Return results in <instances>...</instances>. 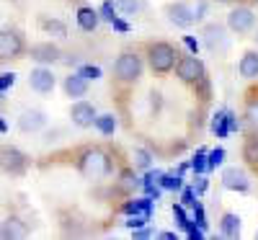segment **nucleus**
Segmentation results:
<instances>
[{
    "label": "nucleus",
    "mask_w": 258,
    "mask_h": 240,
    "mask_svg": "<svg viewBox=\"0 0 258 240\" xmlns=\"http://www.w3.org/2000/svg\"><path fill=\"white\" fill-rule=\"evenodd\" d=\"M0 98H3V93H0Z\"/></svg>",
    "instance_id": "obj_44"
},
{
    "label": "nucleus",
    "mask_w": 258,
    "mask_h": 240,
    "mask_svg": "<svg viewBox=\"0 0 258 240\" xmlns=\"http://www.w3.org/2000/svg\"><path fill=\"white\" fill-rule=\"evenodd\" d=\"M78 26L83 31H96V26H98V11H93L88 6H80L78 8Z\"/></svg>",
    "instance_id": "obj_15"
},
{
    "label": "nucleus",
    "mask_w": 258,
    "mask_h": 240,
    "mask_svg": "<svg viewBox=\"0 0 258 240\" xmlns=\"http://www.w3.org/2000/svg\"><path fill=\"white\" fill-rule=\"evenodd\" d=\"M111 26H114V29H116V31H129V24H124V21H121V18H119V16H116V18H114V21H111Z\"/></svg>",
    "instance_id": "obj_40"
},
{
    "label": "nucleus",
    "mask_w": 258,
    "mask_h": 240,
    "mask_svg": "<svg viewBox=\"0 0 258 240\" xmlns=\"http://www.w3.org/2000/svg\"><path fill=\"white\" fill-rule=\"evenodd\" d=\"M165 13H168L170 24H176L178 29H188L197 21V16H194V11L186 3H170V6H165Z\"/></svg>",
    "instance_id": "obj_7"
},
{
    "label": "nucleus",
    "mask_w": 258,
    "mask_h": 240,
    "mask_svg": "<svg viewBox=\"0 0 258 240\" xmlns=\"http://www.w3.org/2000/svg\"><path fill=\"white\" fill-rule=\"evenodd\" d=\"M194 191H197V196L207 191V178H204V176H199V178H197V184H194Z\"/></svg>",
    "instance_id": "obj_38"
},
{
    "label": "nucleus",
    "mask_w": 258,
    "mask_h": 240,
    "mask_svg": "<svg viewBox=\"0 0 258 240\" xmlns=\"http://www.w3.org/2000/svg\"><path fill=\"white\" fill-rule=\"evenodd\" d=\"M24 235H26V227L18 217H8L3 227H0V237H24Z\"/></svg>",
    "instance_id": "obj_19"
},
{
    "label": "nucleus",
    "mask_w": 258,
    "mask_h": 240,
    "mask_svg": "<svg viewBox=\"0 0 258 240\" xmlns=\"http://www.w3.org/2000/svg\"><path fill=\"white\" fill-rule=\"evenodd\" d=\"M26 52V41L16 29H3L0 31V59H16Z\"/></svg>",
    "instance_id": "obj_4"
},
{
    "label": "nucleus",
    "mask_w": 258,
    "mask_h": 240,
    "mask_svg": "<svg viewBox=\"0 0 258 240\" xmlns=\"http://www.w3.org/2000/svg\"><path fill=\"white\" fill-rule=\"evenodd\" d=\"M41 26H44V31H49L54 39H64V36H68V26H64L62 21H41Z\"/></svg>",
    "instance_id": "obj_23"
},
{
    "label": "nucleus",
    "mask_w": 258,
    "mask_h": 240,
    "mask_svg": "<svg viewBox=\"0 0 258 240\" xmlns=\"http://www.w3.org/2000/svg\"><path fill=\"white\" fill-rule=\"evenodd\" d=\"M222 160H225V150H222V147H217V150L207 152V165H209V168H217V165H222Z\"/></svg>",
    "instance_id": "obj_27"
},
{
    "label": "nucleus",
    "mask_w": 258,
    "mask_h": 240,
    "mask_svg": "<svg viewBox=\"0 0 258 240\" xmlns=\"http://www.w3.org/2000/svg\"><path fill=\"white\" fill-rule=\"evenodd\" d=\"M191 168L197 170V173H204V170L209 168V165H207V152H204V150L199 152V155H194V160H191Z\"/></svg>",
    "instance_id": "obj_30"
},
{
    "label": "nucleus",
    "mask_w": 258,
    "mask_h": 240,
    "mask_svg": "<svg viewBox=\"0 0 258 240\" xmlns=\"http://www.w3.org/2000/svg\"><path fill=\"white\" fill-rule=\"evenodd\" d=\"M243 158H245L248 163H258V137H255V135L245 140V145H243Z\"/></svg>",
    "instance_id": "obj_22"
},
{
    "label": "nucleus",
    "mask_w": 258,
    "mask_h": 240,
    "mask_svg": "<svg viewBox=\"0 0 258 240\" xmlns=\"http://www.w3.org/2000/svg\"><path fill=\"white\" fill-rule=\"evenodd\" d=\"M178 52L173 44H168V41H155V44H150L147 47V62H150V68H153V73L158 75H165L176 68V59Z\"/></svg>",
    "instance_id": "obj_2"
},
{
    "label": "nucleus",
    "mask_w": 258,
    "mask_h": 240,
    "mask_svg": "<svg viewBox=\"0 0 258 240\" xmlns=\"http://www.w3.org/2000/svg\"><path fill=\"white\" fill-rule=\"evenodd\" d=\"M96 129L101 135H114L116 132V119L111 116V114H103V116H96Z\"/></svg>",
    "instance_id": "obj_21"
},
{
    "label": "nucleus",
    "mask_w": 258,
    "mask_h": 240,
    "mask_svg": "<svg viewBox=\"0 0 258 240\" xmlns=\"http://www.w3.org/2000/svg\"><path fill=\"white\" fill-rule=\"evenodd\" d=\"M3 132H8V124L3 122V116H0V135H3Z\"/></svg>",
    "instance_id": "obj_42"
},
{
    "label": "nucleus",
    "mask_w": 258,
    "mask_h": 240,
    "mask_svg": "<svg viewBox=\"0 0 258 240\" xmlns=\"http://www.w3.org/2000/svg\"><path fill=\"white\" fill-rule=\"evenodd\" d=\"M135 186H137L135 173H132V170H124V173H121V189H126V191H129V189H135Z\"/></svg>",
    "instance_id": "obj_32"
},
{
    "label": "nucleus",
    "mask_w": 258,
    "mask_h": 240,
    "mask_svg": "<svg viewBox=\"0 0 258 240\" xmlns=\"http://www.w3.org/2000/svg\"><path fill=\"white\" fill-rule=\"evenodd\" d=\"M116 8L124 11L126 16H135L142 8V0H116Z\"/></svg>",
    "instance_id": "obj_25"
},
{
    "label": "nucleus",
    "mask_w": 258,
    "mask_h": 240,
    "mask_svg": "<svg viewBox=\"0 0 258 240\" xmlns=\"http://www.w3.org/2000/svg\"><path fill=\"white\" fill-rule=\"evenodd\" d=\"M150 235H153L150 230H140V227H137V232H135V237H150Z\"/></svg>",
    "instance_id": "obj_41"
},
{
    "label": "nucleus",
    "mask_w": 258,
    "mask_h": 240,
    "mask_svg": "<svg viewBox=\"0 0 258 240\" xmlns=\"http://www.w3.org/2000/svg\"><path fill=\"white\" fill-rule=\"evenodd\" d=\"M78 73H80L85 80H98V78H101V68H96V65H83Z\"/></svg>",
    "instance_id": "obj_28"
},
{
    "label": "nucleus",
    "mask_w": 258,
    "mask_h": 240,
    "mask_svg": "<svg viewBox=\"0 0 258 240\" xmlns=\"http://www.w3.org/2000/svg\"><path fill=\"white\" fill-rule=\"evenodd\" d=\"M238 70L243 78H258V52H245L240 65H238Z\"/></svg>",
    "instance_id": "obj_17"
},
{
    "label": "nucleus",
    "mask_w": 258,
    "mask_h": 240,
    "mask_svg": "<svg viewBox=\"0 0 258 240\" xmlns=\"http://www.w3.org/2000/svg\"><path fill=\"white\" fill-rule=\"evenodd\" d=\"M64 93H68L70 98H83L85 93H88V80H85L80 73H73L64 78Z\"/></svg>",
    "instance_id": "obj_13"
},
{
    "label": "nucleus",
    "mask_w": 258,
    "mask_h": 240,
    "mask_svg": "<svg viewBox=\"0 0 258 240\" xmlns=\"http://www.w3.org/2000/svg\"><path fill=\"white\" fill-rule=\"evenodd\" d=\"M101 13H103L106 21H114V18H116V16H114V13H116V6L111 3V0H106V3L101 6Z\"/></svg>",
    "instance_id": "obj_34"
},
{
    "label": "nucleus",
    "mask_w": 258,
    "mask_h": 240,
    "mask_svg": "<svg viewBox=\"0 0 258 240\" xmlns=\"http://www.w3.org/2000/svg\"><path fill=\"white\" fill-rule=\"evenodd\" d=\"M44 124H47V119H44V114H41L39 108H29V111H24L21 119H18V129H21V132H39Z\"/></svg>",
    "instance_id": "obj_11"
},
{
    "label": "nucleus",
    "mask_w": 258,
    "mask_h": 240,
    "mask_svg": "<svg viewBox=\"0 0 258 240\" xmlns=\"http://www.w3.org/2000/svg\"><path fill=\"white\" fill-rule=\"evenodd\" d=\"M220 3H230V0H220Z\"/></svg>",
    "instance_id": "obj_43"
},
{
    "label": "nucleus",
    "mask_w": 258,
    "mask_h": 240,
    "mask_svg": "<svg viewBox=\"0 0 258 240\" xmlns=\"http://www.w3.org/2000/svg\"><path fill=\"white\" fill-rule=\"evenodd\" d=\"M181 202H183V207H194V204H197V191H194V189H186L183 196H181Z\"/></svg>",
    "instance_id": "obj_36"
},
{
    "label": "nucleus",
    "mask_w": 258,
    "mask_h": 240,
    "mask_svg": "<svg viewBox=\"0 0 258 240\" xmlns=\"http://www.w3.org/2000/svg\"><path fill=\"white\" fill-rule=\"evenodd\" d=\"M245 119H248V122H250V124H253V127L258 129V101L248 106V111H245Z\"/></svg>",
    "instance_id": "obj_35"
},
{
    "label": "nucleus",
    "mask_w": 258,
    "mask_h": 240,
    "mask_svg": "<svg viewBox=\"0 0 258 240\" xmlns=\"http://www.w3.org/2000/svg\"><path fill=\"white\" fill-rule=\"evenodd\" d=\"M222 186L225 189H232V191H248V176H245V170L227 168L222 173Z\"/></svg>",
    "instance_id": "obj_12"
},
{
    "label": "nucleus",
    "mask_w": 258,
    "mask_h": 240,
    "mask_svg": "<svg viewBox=\"0 0 258 240\" xmlns=\"http://www.w3.org/2000/svg\"><path fill=\"white\" fill-rule=\"evenodd\" d=\"M183 44H186V47H188V49H191L194 54L199 52V44H197V39H191V36H183Z\"/></svg>",
    "instance_id": "obj_39"
},
{
    "label": "nucleus",
    "mask_w": 258,
    "mask_h": 240,
    "mask_svg": "<svg viewBox=\"0 0 258 240\" xmlns=\"http://www.w3.org/2000/svg\"><path fill=\"white\" fill-rule=\"evenodd\" d=\"M29 85H31L36 93H52V91H54V75H52V70H47V68L31 70Z\"/></svg>",
    "instance_id": "obj_9"
},
{
    "label": "nucleus",
    "mask_w": 258,
    "mask_h": 240,
    "mask_svg": "<svg viewBox=\"0 0 258 240\" xmlns=\"http://www.w3.org/2000/svg\"><path fill=\"white\" fill-rule=\"evenodd\" d=\"M13 83H16V75L13 73H3V75H0V93H6Z\"/></svg>",
    "instance_id": "obj_33"
},
{
    "label": "nucleus",
    "mask_w": 258,
    "mask_h": 240,
    "mask_svg": "<svg viewBox=\"0 0 258 240\" xmlns=\"http://www.w3.org/2000/svg\"><path fill=\"white\" fill-rule=\"evenodd\" d=\"M194 222H197L199 227H204L207 222H204V209L199 207V204H194Z\"/></svg>",
    "instance_id": "obj_37"
},
{
    "label": "nucleus",
    "mask_w": 258,
    "mask_h": 240,
    "mask_svg": "<svg viewBox=\"0 0 258 240\" xmlns=\"http://www.w3.org/2000/svg\"><path fill=\"white\" fill-rule=\"evenodd\" d=\"M114 73L121 83H135L142 75V57L135 52H124L119 54L116 65H114Z\"/></svg>",
    "instance_id": "obj_3"
},
{
    "label": "nucleus",
    "mask_w": 258,
    "mask_h": 240,
    "mask_svg": "<svg viewBox=\"0 0 258 240\" xmlns=\"http://www.w3.org/2000/svg\"><path fill=\"white\" fill-rule=\"evenodd\" d=\"M230 111H220V114H214V122H212V132L217 135V137H227L230 135V122H227Z\"/></svg>",
    "instance_id": "obj_20"
},
{
    "label": "nucleus",
    "mask_w": 258,
    "mask_h": 240,
    "mask_svg": "<svg viewBox=\"0 0 258 240\" xmlns=\"http://www.w3.org/2000/svg\"><path fill=\"white\" fill-rule=\"evenodd\" d=\"M227 26H230L232 31H238V34H245V31L253 26V11H250V8H235V11H230Z\"/></svg>",
    "instance_id": "obj_10"
},
{
    "label": "nucleus",
    "mask_w": 258,
    "mask_h": 240,
    "mask_svg": "<svg viewBox=\"0 0 258 240\" xmlns=\"http://www.w3.org/2000/svg\"><path fill=\"white\" fill-rule=\"evenodd\" d=\"M31 57L36 62H57L59 59V49L54 44H34L31 47Z\"/></svg>",
    "instance_id": "obj_16"
},
{
    "label": "nucleus",
    "mask_w": 258,
    "mask_h": 240,
    "mask_svg": "<svg viewBox=\"0 0 258 240\" xmlns=\"http://www.w3.org/2000/svg\"><path fill=\"white\" fill-rule=\"evenodd\" d=\"M173 217H176V222L183 227V230H188V225H191V220L186 217V212H183V207H173Z\"/></svg>",
    "instance_id": "obj_31"
},
{
    "label": "nucleus",
    "mask_w": 258,
    "mask_h": 240,
    "mask_svg": "<svg viewBox=\"0 0 258 240\" xmlns=\"http://www.w3.org/2000/svg\"><path fill=\"white\" fill-rule=\"evenodd\" d=\"M26 165H29V158L21 150H16V147L0 150V168L6 173H11V176H21V173L26 170Z\"/></svg>",
    "instance_id": "obj_6"
},
{
    "label": "nucleus",
    "mask_w": 258,
    "mask_h": 240,
    "mask_svg": "<svg viewBox=\"0 0 258 240\" xmlns=\"http://www.w3.org/2000/svg\"><path fill=\"white\" fill-rule=\"evenodd\" d=\"M96 116H98L96 108H93V103H88V101H78V103H73V108H70V119H73L75 127H93Z\"/></svg>",
    "instance_id": "obj_8"
},
{
    "label": "nucleus",
    "mask_w": 258,
    "mask_h": 240,
    "mask_svg": "<svg viewBox=\"0 0 258 240\" xmlns=\"http://www.w3.org/2000/svg\"><path fill=\"white\" fill-rule=\"evenodd\" d=\"M255 39H258V36H255Z\"/></svg>",
    "instance_id": "obj_45"
},
{
    "label": "nucleus",
    "mask_w": 258,
    "mask_h": 240,
    "mask_svg": "<svg viewBox=\"0 0 258 240\" xmlns=\"http://www.w3.org/2000/svg\"><path fill=\"white\" fill-rule=\"evenodd\" d=\"M78 168L85 178H103V176H109V170H111V160L101 147H88L78 158Z\"/></svg>",
    "instance_id": "obj_1"
},
{
    "label": "nucleus",
    "mask_w": 258,
    "mask_h": 240,
    "mask_svg": "<svg viewBox=\"0 0 258 240\" xmlns=\"http://www.w3.org/2000/svg\"><path fill=\"white\" fill-rule=\"evenodd\" d=\"M204 36H207V47H209L212 52H217V47H220V49H227V41H225V29H222V26H217V24L207 26Z\"/></svg>",
    "instance_id": "obj_14"
},
{
    "label": "nucleus",
    "mask_w": 258,
    "mask_h": 240,
    "mask_svg": "<svg viewBox=\"0 0 258 240\" xmlns=\"http://www.w3.org/2000/svg\"><path fill=\"white\" fill-rule=\"evenodd\" d=\"M150 222V214L147 212H135V214H129V220L124 222L126 227H132V230H137V227H145Z\"/></svg>",
    "instance_id": "obj_24"
},
{
    "label": "nucleus",
    "mask_w": 258,
    "mask_h": 240,
    "mask_svg": "<svg viewBox=\"0 0 258 240\" xmlns=\"http://www.w3.org/2000/svg\"><path fill=\"white\" fill-rule=\"evenodd\" d=\"M176 75L186 83V85H197L204 78V65L197 54H186L176 62Z\"/></svg>",
    "instance_id": "obj_5"
},
{
    "label": "nucleus",
    "mask_w": 258,
    "mask_h": 240,
    "mask_svg": "<svg viewBox=\"0 0 258 240\" xmlns=\"http://www.w3.org/2000/svg\"><path fill=\"white\" fill-rule=\"evenodd\" d=\"M150 160H153V158H150V152L147 150H135V165L137 168H150Z\"/></svg>",
    "instance_id": "obj_29"
},
{
    "label": "nucleus",
    "mask_w": 258,
    "mask_h": 240,
    "mask_svg": "<svg viewBox=\"0 0 258 240\" xmlns=\"http://www.w3.org/2000/svg\"><path fill=\"white\" fill-rule=\"evenodd\" d=\"M220 230H222L225 237H238V235H240V217H238V214H232V212L222 214Z\"/></svg>",
    "instance_id": "obj_18"
},
{
    "label": "nucleus",
    "mask_w": 258,
    "mask_h": 240,
    "mask_svg": "<svg viewBox=\"0 0 258 240\" xmlns=\"http://www.w3.org/2000/svg\"><path fill=\"white\" fill-rule=\"evenodd\" d=\"M160 186L168 189V191H181V176H173V173L160 176Z\"/></svg>",
    "instance_id": "obj_26"
}]
</instances>
